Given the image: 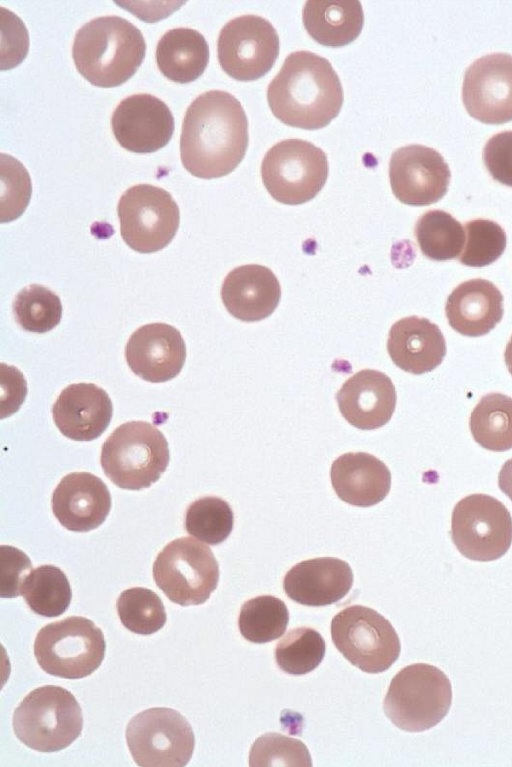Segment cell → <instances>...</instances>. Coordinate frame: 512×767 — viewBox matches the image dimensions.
<instances>
[{
    "label": "cell",
    "mask_w": 512,
    "mask_h": 767,
    "mask_svg": "<svg viewBox=\"0 0 512 767\" xmlns=\"http://www.w3.org/2000/svg\"><path fill=\"white\" fill-rule=\"evenodd\" d=\"M52 512L59 523L74 532H88L99 527L111 509L106 484L88 472L64 476L53 491Z\"/></svg>",
    "instance_id": "obj_19"
},
{
    "label": "cell",
    "mask_w": 512,
    "mask_h": 767,
    "mask_svg": "<svg viewBox=\"0 0 512 767\" xmlns=\"http://www.w3.org/2000/svg\"><path fill=\"white\" fill-rule=\"evenodd\" d=\"M153 578L173 603L200 605L217 588L219 565L207 545L182 537L168 543L157 555Z\"/></svg>",
    "instance_id": "obj_10"
},
{
    "label": "cell",
    "mask_w": 512,
    "mask_h": 767,
    "mask_svg": "<svg viewBox=\"0 0 512 767\" xmlns=\"http://www.w3.org/2000/svg\"><path fill=\"white\" fill-rule=\"evenodd\" d=\"M452 687L436 666L416 663L402 668L391 680L383 709L390 721L407 732L436 726L448 713Z\"/></svg>",
    "instance_id": "obj_6"
},
{
    "label": "cell",
    "mask_w": 512,
    "mask_h": 767,
    "mask_svg": "<svg viewBox=\"0 0 512 767\" xmlns=\"http://www.w3.org/2000/svg\"><path fill=\"white\" fill-rule=\"evenodd\" d=\"M331 483L344 502L370 507L388 495L391 473L375 456L365 452H349L339 456L331 466Z\"/></svg>",
    "instance_id": "obj_25"
},
{
    "label": "cell",
    "mask_w": 512,
    "mask_h": 767,
    "mask_svg": "<svg viewBox=\"0 0 512 767\" xmlns=\"http://www.w3.org/2000/svg\"><path fill=\"white\" fill-rule=\"evenodd\" d=\"M54 423L67 438L91 441L110 424L113 404L107 392L93 383L64 388L52 406Z\"/></svg>",
    "instance_id": "obj_21"
},
{
    "label": "cell",
    "mask_w": 512,
    "mask_h": 767,
    "mask_svg": "<svg viewBox=\"0 0 512 767\" xmlns=\"http://www.w3.org/2000/svg\"><path fill=\"white\" fill-rule=\"evenodd\" d=\"M415 237L424 256L446 261L459 257L466 236L462 224L450 213L430 210L418 219Z\"/></svg>",
    "instance_id": "obj_31"
},
{
    "label": "cell",
    "mask_w": 512,
    "mask_h": 767,
    "mask_svg": "<svg viewBox=\"0 0 512 767\" xmlns=\"http://www.w3.org/2000/svg\"><path fill=\"white\" fill-rule=\"evenodd\" d=\"M350 565L335 557H319L294 565L283 579L286 595L306 606H327L345 597L353 586Z\"/></svg>",
    "instance_id": "obj_22"
},
{
    "label": "cell",
    "mask_w": 512,
    "mask_h": 767,
    "mask_svg": "<svg viewBox=\"0 0 512 767\" xmlns=\"http://www.w3.org/2000/svg\"><path fill=\"white\" fill-rule=\"evenodd\" d=\"M389 178L392 192L400 202L427 206L438 202L446 194L451 172L435 149L412 144L393 152Z\"/></svg>",
    "instance_id": "obj_15"
},
{
    "label": "cell",
    "mask_w": 512,
    "mask_h": 767,
    "mask_svg": "<svg viewBox=\"0 0 512 767\" xmlns=\"http://www.w3.org/2000/svg\"><path fill=\"white\" fill-rule=\"evenodd\" d=\"M222 302L235 318L255 322L270 316L281 298L280 283L268 267L242 265L231 270L221 288Z\"/></svg>",
    "instance_id": "obj_23"
},
{
    "label": "cell",
    "mask_w": 512,
    "mask_h": 767,
    "mask_svg": "<svg viewBox=\"0 0 512 767\" xmlns=\"http://www.w3.org/2000/svg\"><path fill=\"white\" fill-rule=\"evenodd\" d=\"M483 162L494 180L512 187V131L497 133L486 142Z\"/></svg>",
    "instance_id": "obj_41"
},
{
    "label": "cell",
    "mask_w": 512,
    "mask_h": 767,
    "mask_svg": "<svg viewBox=\"0 0 512 767\" xmlns=\"http://www.w3.org/2000/svg\"><path fill=\"white\" fill-rule=\"evenodd\" d=\"M21 594L29 608L44 617L62 615L72 597L66 574L54 565H41L31 570L23 582Z\"/></svg>",
    "instance_id": "obj_30"
},
{
    "label": "cell",
    "mask_w": 512,
    "mask_h": 767,
    "mask_svg": "<svg viewBox=\"0 0 512 767\" xmlns=\"http://www.w3.org/2000/svg\"><path fill=\"white\" fill-rule=\"evenodd\" d=\"M498 486L512 501V458L502 466L498 475Z\"/></svg>",
    "instance_id": "obj_43"
},
{
    "label": "cell",
    "mask_w": 512,
    "mask_h": 767,
    "mask_svg": "<svg viewBox=\"0 0 512 767\" xmlns=\"http://www.w3.org/2000/svg\"><path fill=\"white\" fill-rule=\"evenodd\" d=\"M169 459L168 442L157 427L130 421L118 426L103 443L100 463L119 488L141 490L160 479Z\"/></svg>",
    "instance_id": "obj_4"
},
{
    "label": "cell",
    "mask_w": 512,
    "mask_h": 767,
    "mask_svg": "<svg viewBox=\"0 0 512 767\" xmlns=\"http://www.w3.org/2000/svg\"><path fill=\"white\" fill-rule=\"evenodd\" d=\"M0 596L14 598L21 594L25 578L32 570L29 557L20 549L1 545Z\"/></svg>",
    "instance_id": "obj_40"
},
{
    "label": "cell",
    "mask_w": 512,
    "mask_h": 767,
    "mask_svg": "<svg viewBox=\"0 0 512 767\" xmlns=\"http://www.w3.org/2000/svg\"><path fill=\"white\" fill-rule=\"evenodd\" d=\"M465 246L458 260L466 266L484 267L495 262L504 252L507 237L496 222L475 219L465 224Z\"/></svg>",
    "instance_id": "obj_37"
},
{
    "label": "cell",
    "mask_w": 512,
    "mask_h": 767,
    "mask_svg": "<svg viewBox=\"0 0 512 767\" xmlns=\"http://www.w3.org/2000/svg\"><path fill=\"white\" fill-rule=\"evenodd\" d=\"M462 100L470 116L486 124L512 120V55L492 53L475 60L464 75Z\"/></svg>",
    "instance_id": "obj_16"
},
{
    "label": "cell",
    "mask_w": 512,
    "mask_h": 767,
    "mask_svg": "<svg viewBox=\"0 0 512 767\" xmlns=\"http://www.w3.org/2000/svg\"><path fill=\"white\" fill-rule=\"evenodd\" d=\"M451 538L458 551L470 560H497L511 546L510 512L492 496L468 495L452 511Z\"/></svg>",
    "instance_id": "obj_13"
},
{
    "label": "cell",
    "mask_w": 512,
    "mask_h": 767,
    "mask_svg": "<svg viewBox=\"0 0 512 767\" xmlns=\"http://www.w3.org/2000/svg\"><path fill=\"white\" fill-rule=\"evenodd\" d=\"M276 29L265 18L243 15L227 22L217 41L218 61L235 80L253 81L273 67L279 55Z\"/></svg>",
    "instance_id": "obj_14"
},
{
    "label": "cell",
    "mask_w": 512,
    "mask_h": 767,
    "mask_svg": "<svg viewBox=\"0 0 512 767\" xmlns=\"http://www.w3.org/2000/svg\"><path fill=\"white\" fill-rule=\"evenodd\" d=\"M396 399L391 379L372 369L351 376L336 394L342 416L361 430L378 429L387 424L394 413Z\"/></svg>",
    "instance_id": "obj_20"
},
{
    "label": "cell",
    "mask_w": 512,
    "mask_h": 767,
    "mask_svg": "<svg viewBox=\"0 0 512 767\" xmlns=\"http://www.w3.org/2000/svg\"><path fill=\"white\" fill-rule=\"evenodd\" d=\"M106 642L93 621L71 616L42 627L35 638L34 655L46 673L65 679H80L101 665Z\"/></svg>",
    "instance_id": "obj_7"
},
{
    "label": "cell",
    "mask_w": 512,
    "mask_h": 767,
    "mask_svg": "<svg viewBox=\"0 0 512 767\" xmlns=\"http://www.w3.org/2000/svg\"><path fill=\"white\" fill-rule=\"evenodd\" d=\"M32 192L30 176L15 158L1 154V222L18 218L29 204Z\"/></svg>",
    "instance_id": "obj_39"
},
{
    "label": "cell",
    "mask_w": 512,
    "mask_h": 767,
    "mask_svg": "<svg viewBox=\"0 0 512 767\" xmlns=\"http://www.w3.org/2000/svg\"><path fill=\"white\" fill-rule=\"evenodd\" d=\"M234 525L233 511L225 500L206 496L192 502L185 514V529L191 536L210 545L224 542Z\"/></svg>",
    "instance_id": "obj_36"
},
{
    "label": "cell",
    "mask_w": 512,
    "mask_h": 767,
    "mask_svg": "<svg viewBox=\"0 0 512 767\" xmlns=\"http://www.w3.org/2000/svg\"><path fill=\"white\" fill-rule=\"evenodd\" d=\"M125 358L131 371L141 379L167 382L181 372L186 345L175 327L150 323L132 333L125 347Z\"/></svg>",
    "instance_id": "obj_18"
},
{
    "label": "cell",
    "mask_w": 512,
    "mask_h": 767,
    "mask_svg": "<svg viewBox=\"0 0 512 767\" xmlns=\"http://www.w3.org/2000/svg\"><path fill=\"white\" fill-rule=\"evenodd\" d=\"M126 741L141 767H183L192 757L195 736L178 711L154 707L135 715L126 727Z\"/></svg>",
    "instance_id": "obj_11"
},
{
    "label": "cell",
    "mask_w": 512,
    "mask_h": 767,
    "mask_svg": "<svg viewBox=\"0 0 512 767\" xmlns=\"http://www.w3.org/2000/svg\"><path fill=\"white\" fill-rule=\"evenodd\" d=\"M289 623L286 604L272 595L257 596L246 601L240 609L238 627L249 642L261 644L281 637Z\"/></svg>",
    "instance_id": "obj_32"
},
{
    "label": "cell",
    "mask_w": 512,
    "mask_h": 767,
    "mask_svg": "<svg viewBox=\"0 0 512 767\" xmlns=\"http://www.w3.org/2000/svg\"><path fill=\"white\" fill-rule=\"evenodd\" d=\"M82 709L75 696L57 685L31 691L13 713V730L27 747L56 752L68 747L81 734Z\"/></svg>",
    "instance_id": "obj_5"
},
{
    "label": "cell",
    "mask_w": 512,
    "mask_h": 767,
    "mask_svg": "<svg viewBox=\"0 0 512 767\" xmlns=\"http://www.w3.org/2000/svg\"><path fill=\"white\" fill-rule=\"evenodd\" d=\"M469 426L483 448L503 452L512 448V398L501 393L484 395L473 409Z\"/></svg>",
    "instance_id": "obj_29"
},
{
    "label": "cell",
    "mask_w": 512,
    "mask_h": 767,
    "mask_svg": "<svg viewBox=\"0 0 512 767\" xmlns=\"http://www.w3.org/2000/svg\"><path fill=\"white\" fill-rule=\"evenodd\" d=\"M325 641L310 627L291 629L275 647L278 667L291 675H304L313 671L325 656Z\"/></svg>",
    "instance_id": "obj_33"
},
{
    "label": "cell",
    "mask_w": 512,
    "mask_h": 767,
    "mask_svg": "<svg viewBox=\"0 0 512 767\" xmlns=\"http://www.w3.org/2000/svg\"><path fill=\"white\" fill-rule=\"evenodd\" d=\"M111 128L124 149L152 153L170 141L174 132V117L168 106L156 96L133 94L115 108Z\"/></svg>",
    "instance_id": "obj_17"
},
{
    "label": "cell",
    "mask_w": 512,
    "mask_h": 767,
    "mask_svg": "<svg viewBox=\"0 0 512 767\" xmlns=\"http://www.w3.org/2000/svg\"><path fill=\"white\" fill-rule=\"evenodd\" d=\"M124 242L139 253H154L174 238L180 224L177 203L165 189L138 184L128 188L117 205Z\"/></svg>",
    "instance_id": "obj_12"
},
{
    "label": "cell",
    "mask_w": 512,
    "mask_h": 767,
    "mask_svg": "<svg viewBox=\"0 0 512 767\" xmlns=\"http://www.w3.org/2000/svg\"><path fill=\"white\" fill-rule=\"evenodd\" d=\"M445 312L456 332L470 337L483 336L502 320L503 296L488 280H468L448 296Z\"/></svg>",
    "instance_id": "obj_26"
},
{
    "label": "cell",
    "mask_w": 512,
    "mask_h": 767,
    "mask_svg": "<svg viewBox=\"0 0 512 767\" xmlns=\"http://www.w3.org/2000/svg\"><path fill=\"white\" fill-rule=\"evenodd\" d=\"M1 407L2 418L16 412L27 394L26 381L22 373L13 366L1 364Z\"/></svg>",
    "instance_id": "obj_42"
},
{
    "label": "cell",
    "mask_w": 512,
    "mask_h": 767,
    "mask_svg": "<svg viewBox=\"0 0 512 767\" xmlns=\"http://www.w3.org/2000/svg\"><path fill=\"white\" fill-rule=\"evenodd\" d=\"M273 115L286 125L315 130L336 118L344 96L330 62L310 51L287 56L267 88Z\"/></svg>",
    "instance_id": "obj_2"
},
{
    "label": "cell",
    "mask_w": 512,
    "mask_h": 767,
    "mask_svg": "<svg viewBox=\"0 0 512 767\" xmlns=\"http://www.w3.org/2000/svg\"><path fill=\"white\" fill-rule=\"evenodd\" d=\"M324 151L311 142L286 139L273 145L261 164L262 181L276 201L299 205L312 200L328 177Z\"/></svg>",
    "instance_id": "obj_8"
},
{
    "label": "cell",
    "mask_w": 512,
    "mask_h": 767,
    "mask_svg": "<svg viewBox=\"0 0 512 767\" xmlns=\"http://www.w3.org/2000/svg\"><path fill=\"white\" fill-rule=\"evenodd\" d=\"M331 637L337 650L366 673L388 670L401 651L398 634L390 621L362 605L348 606L334 616Z\"/></svg>",
    "instance_id": "obj_9"
},
{
    "label": "cell",
    "mask_w": 512,
    "mask_h": 767,
    "mask_svg": "<svg viewBox=\"0 0 512 767\" xmlns=\"http://www.w3.org/2000/svg\"><path fill=\"white\" fill-rule=\"evenodd\" d=\"M504 359L509 373L512 375V336L506 345Z\"/></svg>",
    "instance_id": "obj_44"
},
{
    "label": "cell",
    "mask_w": 512,
    "mask_h": 767,
    "mask_svg": "<svg viewBox=\"0 0 512 767\" xmlns=\"http://www.w3.org/2000/svg\"><path fill=\"white\" fill-rule=\"evenodd\" d=\"M156 63L169 80L189 83L199 78L209 61L204 36L191 28H174L163 34L156 47Z\"/></svg>",
    "instance_id": "obj_28"
},
{
    "label": "cell",
    "mask_w": 512,
    "mask_h": 767,
    "mask_svg": "<svg viewBox=\"0 0 512 767\" xmlns=\"http://www.w3.org/2000/svg\"><path fill=\"white\" fill-rule=\"evenodd\" d=\"M302 21L316 42L328 47H341L360 35L364 14L359 1H307Z\"/></svg>",
    "instance_id": "obj_27"
},
{
    "label": "cell",
    "mask_w": 512,
    "mask_h": 767,
    "mask_svg": "<svg viewBox=\"0 0 512 767\" xmlns=\"http://www.w3.org/2000/svg\"><path fill=\"white\" fill-rule=\"evenodd\" d=\"M13 314L24 330L46 333L60 323L62 304L59 296L53 291L42 285L32 284L16 295Z\"/></svg>",
    "instance_id": "obj_34"
},
{
    "label": "cell",
    "mask_w": 512,
    "mask_h": 767,
    "mask_svg": "<svg viewBox=\"0 0 512 767\" xmlns=\"http://www.w3.org/2000/svg\"><path fill=\"white\" fill-rule=\"evenodd\" d=\"M116 609L123 626L136 634H153L163 628L167 620L161 598L144 587L124 590L117 599Z\"/></svg>",
    "instance_id": "obj_35"
},
{
    "label": "cell",
    "mask_w": 512,
    "mask_h": 767,
    "mask_svg": "<svg viewBox=\"0 0 512 767\" xmlns=\"http://www.w3.org/2000/svg\"><path fill=\"white\" fill-rule=\"evenodd\" d=\"M141 31L120 16H101L79 28L72 46L78 72L92 85L111 88L130 79L144 59Z\"/></svg>",
    "instance_id": "obj_3"
},
{
    "label": "cell",
    "mask_w": 512,
    "mask_h": 767,
    "mask_svg": "<svg viewBox=\"0 0 512 767\" xmlns=\"http://www.w3.org/2000/svg\"><path fill=\"white\" fill-rule=\"evenodd\" d=\"M248 142V120L232 94L207 91L188 106L182 124L180 157L193 176L213 179L228 175L243 160Z\"/></svg>",
    "instance_id": "obj_1"
},
{
    "label": "cell",
    "mask_w": 512,
    "mask_h": 767,
    "mask_svg": "<svg viewBox=\"0 0 512 767\" xmlns=\"http://www.w3.org/2000/svg\"><path fill=\"white\" fill-rule=\"evenodd\" d=\"M387 351L400 369L420 375L442 363L446 355V342L435 323L427 318L409 316L392 325Z\"/></svg>",
    "instance_id": "obj_24"
},
{
    "label": "cell",
    "mask_w": 512,
    "mask_h": 767,
    "mask_svg": "<svg viewBox=\"0 0 512 767\" xmlns=\"http://www.w3.org/2000/svg\"><path fill=\"white\" fill-rule=\"evenodd\" d=\"M250 766H312L305 744L279 733H266L255 740L249 754Z\"/></svg>",
    "instance_id": "obj_38"
}]
</instances>
